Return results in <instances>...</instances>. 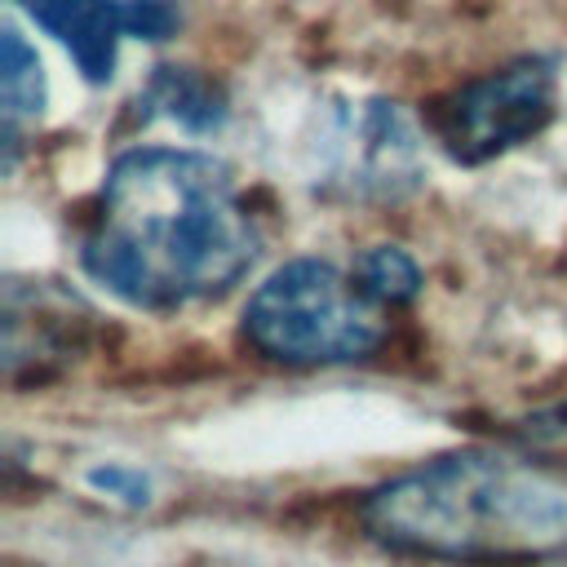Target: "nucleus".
<instances>
[{"instance_id":"obj_1","label":"nucleus","mask_w":567,"mask_h":567,"mask_svg":"<svg viewBox=\"0 0 567 567\" xmlns=\"http://www.w3.org/2000/svg\"><path fill=\"white\" fill-rule=\"evenodd\" d=\"M252 257L257 226L230 168L177 146L120 155L84 230V270L146 310L208 301L226 292Z\"/></svg>"},{"instance_id":"obj_5","label":"nucleus","mask_w":567,"mask_h":567,"mask_svg":"<svg viewBox=\"0 0 567 567\" xmlns=\"http://www.w3.org/2000/svg\"><path fill=\"white\" fill-rule=\"evenodd\" d=\"M35 27H44L80 71L102 84L115 71V49L124 35L159 40L173 27V9L164 0H13Z\"/></svg>"},{"instance_id":"obj_6","label":"nucleus","mask_w":567,"mask_h":567,"mask_svg":"<svg viewBox=\"0 0 567 567\" xmlns=\"http://www.w3.org/2000/svg\"><path fill=\"white\" fill-rule=\"evenodd\" d=\"M4 137L9 146H18V133L27 120L40 115V102H44V80H40V62H35V49H27V40L4 27Z\"/></svg>"},{"instance_id":"obj_3","label":"nucleus","mask_w":567,"mask_h":567,"mask_svg":"<svg viewBox=\"0 0 567 567\" xmlns=\"http://www.w3.org/2000/svg\"><path fill=\"white\" fill-rule=\"evenodd\" d=\"M381 306L359 275L328 261L279 266L248 301V341L279 363H346L381 341Z\"/></svg>"},{"instance_id":"obj_2","label":"nucleus","mask_w":567,"mask_h":567,"mask_svg":"<svg viewBox=\"0 0 567 567\" xmlns=\"http://www.w3.org/2000/svg\"><path fill=\"white\" fill-rule=\"evenodd\" d=\"M368 532L425 558H536L567 545V483L532 461L461 452L425 461L363 505Z\"/></svg>"},{"instance_id":"obj_7","label":"nucleus","mask_w":567,"mask_h":567,"mask_svg":"<svg viewBox=\"0 0 567 567\" xmlns=\"http://www.w3.org/2000/svg\"><path fill=\"white\" fill-rule=\"evenodd\" d=\"M359 279L368 284V292L377 301H408L421 284L412 257H403L399 248H372L363 261H359Z\"/></svg>"},{"instance_id":"obj_4","label":"nucleus","mask_w":567,"mask_h":567,"mask_svg":"<svg viewBox=\"0 0 567 567\" xmlns=\"http://www.w3.org/2000/svg\"><path fill=\"white\" fill-rule=\"evenodd\" d=\"M549 115H554V71L540 58H523L452 93L434 111V133L447 146V155L478 164L532 137Z\"/></svg>"},{"instance_id":"obj_8","label":"nucleus","mask_w":567,"mask_h":567,"mask_svg":"<svg viewBox=\"0 0 567 567\" xmlns=\"http://www.w3.org/2000/svg\"><path fill=\"white\" fill-rule=\"evenodd\" d=\"M93 487H102V492H111V496H124L128 505H142V501H146V478L133 474V470H120V465L93 470Z\"/></svg>"}]
</instances>
